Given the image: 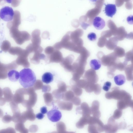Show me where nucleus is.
<instances>
[{"label": "nucleus", "instance_id": "2", "mask_svg": "<svg viewBox=\"0 0 133 133\" xmlns=\"http://www.w3.org/2000/svg\"><path fill=\"white\" fill-rule=\"evenodd\" d=\"M88 124L89 132H100L104 131L103 124L98 118L90 117L88 119Z\"/></svg>", "mask_w": 133, "mask_h": 133}, {"label": "nucleus", "instance_id": "26", "mask_svg": "<svg viewBox=\"0 0 133 133\" xmlns=\"http://www.w3.org/2000/svg\"><path fill=\"white\" fill-rule=\"evenodd\" d=\"M133 16L132 15H130L129 16L127 19V21L128 23L130 24H133Z\"/></svg>", "mask_w": 133, "mask_h": 133}, {"label": "nucleus", "instance_id": "24", "mask_svg": "<svg viewBox=\"0 0 133 133\" xmlns=\"http://www.w3.org/2000/svg\"><path fill=\"white\" fill-rule=\"evenodd\" d=\"M40 111L41 113L44 114L47 113L48 111L47 108L45 106H43L40 109Z\"/></svg>", "mask_w": 133, "mask_h": 133}, {"label": "nucleus", "instance_id": "21", "mask_svg": "<svg viewBox=\"0 0 133 133\" xmlns=\"http://www.w3.org/2000/svg\"><path fill=\"white\" fill-rule=\"evenodd\" d=\"M87 37L89 40L93 41H95L97 38L96 34L93 32H91L89 34Z\"/></svg>", "mask_w": 133, "mask_h": 133}, {"label": "nucleus", "instance_id": "9", "mask_svg": "<svg viewBox=\"0 0 133 133\" xmlns=\"http://www.w3.org/2000/svg\"><path fill=\"white\" fill-rule=\"evenodd\" d=\"M116 5L112 4H108L105 5V12L107 16L112 17L116 14Z\"/></svg>", "mask_w": 133, "mask_h": 133}, {"label": "nucleus", "instance_id": "6", "mask_svg": "<svg viewBox=\"0 0 133 133\" xmlns=\"http://www.w3.org/2000/svg\"><path fill=\"white\" fill-rule=\"evenodd\" d=\"M118 128V126L112 117L109 119L107 124L104 126V130L106 132H116Z\"/></svg>", "mask_w": 133, "mask_h": 133}, {"label": "nucleus", "instance_id": "3", "mask_svg": "<svg viewBox=\"0 0 133 133\" xmlns=\"http://www.w3.org/2000/svg\"><path fill=\"white\" fill-rule=\"evenodd\" d=\"M111 92L107 93L105 96L108 99H114L118 100H122L128 97L129 94L125 91L120 90L119 88H114Z\"/></svg>", "mask_w": 133, "mask_h": 133}, {"label": "nucleus", "instance_id": "10", "mask_svg": "<svg viewBox=\"0 0 133 133\" xmlns=\"http://www.w3.org/2000/svg\"><path fill=\"white\" fill-rule=\"evenodd\" d=\"M3 97L6 102H11L12 101L13 95L10 89L5 87L3 89Z\"/></svg>", "mask_w": 133, "mask_h": 133}, {"label": "nucleus", "instance_id": "28", "mask_svg": "<svg viewBox=\"0 0 133 133\" xmlns=\"http://www.w3.org/2000/svg\"><path fill=\"white\" fill-rule=\"evenodd\" d=\"M3 112L2 110L0 109V118L3 117Z\"/></svg>", "mask_w": 133, "mask_h": 133}, {"label": "nucleus", "instance_id": "19", "mask_svg": "<svg viewBox=\"0 0 133 133\" xmlns=\"http://www.w3.org/2000/svg\"><path fill=\"white\" fill-rule=\"evenodd\" d=\"M3 122L5 123H8L12 121V116L6 115L3 117L2 119Z\"/></svg>", "mask_w": 133, "mask_h": 133}, {"label": "nucleus", "instance_id": "11", "mask_svg": "<svg viewBox=\"0 0 133 133\" xmlns=\"http://www.w3.org/2000/svg\"><path fill=\"white\" fill-rule=\"evenodd\" d=\"M8 76L10 81L12 82H16L19 79V73L16 70H12L8 72Z\"/></svg>", "mask_w": 133, "mask_h": 133}, {"label": "nucleus", "instance_id": "5", "mask_svg": "<svg viewBox=\"0 0 133 133\" xmlns=\"http://www.w3.org/2000/svg\"><path fill=\"white\" fill-rule=\"evenodd\" d=\"M47 115L48 119L53 122L59 121L62 117L61 113L56 107H54L52 109L48 112Z\"/></svg>", "mask_w": 133, "mask_h": 133}, {"label": "nucleus", "instance_id": "25", "mask_svg": "<svg viewBox=\"0 0 133 133\" xmlns=\"http://www.w3.org/2000/svg\"><path fill=\"white\" fill-rule=\"evenodd\" d=\"M44 116V114L41 113H39L37 114L36 116V117L38 119H43Z\"/></svg>", "mask_w": 133, "mask_h": 133}, {"label": "nucleus", "instance_id": "13", "mask_svg": "<svg viewBox=\"0 0 133 133\" xmlns=\"http://www.w3.org/2000/svg\"><path fill=\"white\" fill-rule=\"evenodd\" d=\"M53 80V76L52 73L49 72L45 73L42 76V81L46 84H49Z\"/></svg>", "mask_w": 133, "mask_h": 133}, {"label": "nucleus", "instance_id": "12", "mask_svg": "<svg viewBox=\"0 0 133 133\" xmlns=\"http://www.w3.org/2000/svg\"><path fill=\"white\" fill-rule=\"evenodd\" d=\"M81 106L83 116L87 118L90 117L91 114V110L88 104L84 102L82 104Z\"/></svg>", "mask_w": 133, "mask_h": 133}, {"label": "nucleus", "instance_id": "7", "mask_svg": "<svg viewBox=\"0 0 133 133\" xmlns=\"http://www.w3.org/2000/svg\"><path fill=\"white\" fill-rule=\"evenodd\" d=\"M99 103L97 101L93 102L90 108L91 114L93 117L99 118L101 116V113L99 110Z\"/></svg>", "mask_w": 133, "mask_h": 133}, {"label": "nucleus", "instance_id": "22", "mask_svg": "<svg viewBox=\"0 0 133 133\" xmlns=\"http://www.w3.org/2000/svg\"><path fill=\"white\" fill-rule=\"evenodd\" d=\"M0 133H16V132L14 128L9 127L0 130Z\"/></svg>", "mask_w": 133, "mask_h": 133}, {"label": "nucleus", "instance_id": "23", "mask_svg": "<svg viewBox=\"0 0 133 133\" xmlns=\"http://www.w3.org/2000/svg\"><path fill=\"white\" fill-rule=\"evenodd\" d=\"M111 85V83L110 82H107L104 83L103 87V89L104 90L108 91L110 88Z\"/></svg>", "mask_w": 133, "mask_h": 133}, {"label": "nucleus", "instance_id": "14", "mask_svg": "<svg viewBox=\"0 0 133 133\" xmlns=\"http://www.w3.org/2000/svg\"><path fill=\"white\" fill-rule=\"evenodd\" d=\"M89 64L91 68L95 70H98L101 65V61L98 59H96L91 60Z\"/></svg>", "mask_w": 133, "mask_h": 133}, {"label": "nucleus", "instance_id": "4", "mask_svg": "<svg viewBox=\"0 0 133 133\" xmlns=\"http://www.w3.org/2000/svg\"><path fill=\"white\" fill-rule=\"evenodd\" d=\"M14 12L12 8L8 6H5L0 10V17L6 22H9L13 19Z\"/></svg>", "mask_w": 133, "mask_h": 133}, {"label": "nucleus", "instance_id": "1", "mask_svg": "<svg viewBox=\"0 0 133 133\" xmlns=\"http://www.w3.org/2000/svg\"><path fill=\"white\" fill-rule=\"evenodd\" d=\"M19 73V82L24 88H28L33 86L36 79L35 73L31 69L25 68L21 70Z\"/></svg>", "mask_w": 133, "mask_h": 133}, {"label": "nucleus", "instance_id": "16", "mask_svg": "<svg viewBox=\"0 0 133 133\" xmlns=\"http://www.w3.org/2000/svg\"><path fill=\"white\" fill-rule=\"evenodd\" d=\"M15 128L17 131L21 133H26L28 132V130L26 129L22 123H18L16 124Z\"/></svg>", "mask_w": 133, "mask_h": 133}, {"label": "nucleus", "instance_id": "30", "mask_svg": "<svg viewBox=\"0 0 133 133\" xmlns=\"http://www.w3.org/2000/svg\"><path fill=\"white\" fill-rule=\"evenodd\" d=\"M5 1L6 2L8 3H12L13 0H5Z\"/></svg>", "mask_w": 133, "mask_h": 133}, {"label": "nucleus", "instance_id": "8", "mask_svg": "<svg viewBox=\"0 0 133 133\" xmlns=\"http://www.w3.org/2000/svg\"><path fill=\"white\" fill-rule=\"evenodd\" d=\"M92 23L94 27L98 30L103 29L105 25L104 20L99 17H95Z\"/></svg>", "mask_w": 133, "mask_h": 133}, {"label": "nucleus", "instance_id": "27", "mask_svg": "<svg viewBox=\"0 0 133 133\" xmlns=\"http://www.w3.org/2000/svg\"><path fill=\"white\" fill-rule=\"evenodd\" d=\"M6 101L3 97H1L0 98V105H4L6 102Z\"/></svg>", "mask_w": 133, "mask_h": 133}, {"label": "nucleus", "instance_id": "29", "mask_svg": "<svg viewBox=\"0 0 133 133\" xmlns=\"http://www.w3.org/2000/svg\"><path fill=\"white\" fill-rule=\"evenodd\" d=\"M3 95V89L0 87V98L2 97Z\"/></svg>", "mask_w": 133, "mask_h": 133}, {"label": "nucleus", "instance_id": "15", "mask_svg": "<svg viewBox=\"0 0 133 133\" xmlns=\"http://www.w3.org/2000/svg\"><path fill=\"white\" fill-rule=\"evenodd\" d=\"M116 84L117 85H121L125 82V76L122 74H119L115 76L114 78Z\"/></svg>", "mask_w": 133, "mask_h": 133}, {"label": "nucleus", "instance_id": "17", "mask_svg": "<svg viewBox=\"0 0 133 133\" xmlns=\"http://www.w3.org/2000/svg\"><path fill=\"white\" fill-rule=\"evenodd\" d=\"M89 118L83 116L77 123V127L79 128H82L85 125L88 124V119Z\"/></svg>", "mask_w": 133, "mask_h": 133}, {"label": "nucleus", "instance_id": "18", "mask_svg": "<svg viewBox=\"0 0 133 133\" xmlns=\"http://www.w3.org/2000/svg\"><path fill=\"white\" fill-rule=\"evenodd\" d=\"M10 107L11 108L13 113L20 111L18 106V104H17L12 101L10 103Z\"/></svg>", "mask_w": 133, "mask_h": 133}, {"label": "nucleus", "instance_id": "20", "mask_svg": "<svg viewBox=\"0 0 133 133\" xmlns=\"http://www.w3.org/2000/svg\"><path fill=\"white\" fill-rule=\"evenodd\" d=\"M122 112L121 110L117 109L114 112L112 117L115 119H119L122 115Z\"/></svg>", "mask_w": 133, "mask_h": 133}, {"label": "nucleus", "instance_id": "31", "mask_svg": "<svg viewBox=\"0 0 133 133\" xmlns=\"http://www.w3.org/2000/svg\"><path fill=\"white\" fill-rule=\"evenodd\" d=\"M90 1L93 2H96L97 0H89Z\"/></svg>", "mask_w": 133, "mask_h": 133}]
</instances>
